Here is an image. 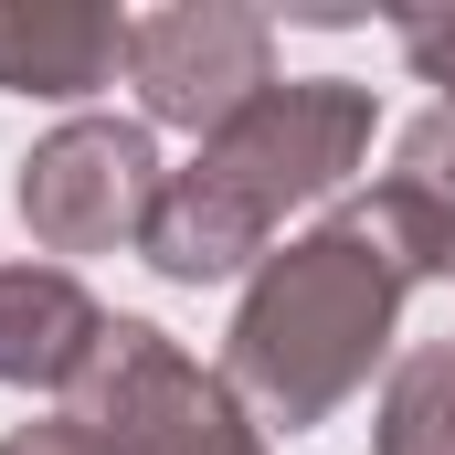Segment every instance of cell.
<instances>
[{"label": "cell", "mask_w": 455, "mask_h": 455, "mask_svg": "<svg viewBox=\"0 0 455 455\" xmlns=\"http://www.w3.org/2000/svg\"><path fill=\"white\" fill-rule=\"evenodd\" d=\"M159 191H170V170H159V138L138 116H64L53 138H32L11 212L43 254H116L148 233Z\"/></svg>", "instance_id": "cell-4"}, {"label": "cell", "mask_w": 455, "mask_h": 455, "mask_svg": "<svg viewBox=\"0 0 455 455\" xmlns=\"http://www.w3.org/2000/svg\"><path fill=\"white\" fill-rule=\"evenodd\" d=\"M0 455H107V445H96L75 413H43V424H11V435H0Z\"/></svg>", "instance_id": "cell-11"}, {"label": "cell", "mask_w": 455, "mask_h": 455, "mask_svg": "<svg viewBox=\"0 0 455 455\" xmlns=\"http://www.w3.org/2000/svg\"><path fill=\"white\" fill-rule=\"evenodd\" d=\"M371 455H455V339H413L381 381Z\"/></svg>", "instance_id": "cell-9"}, {"label": "cell", "mask_w": 455, "mask_h": 455, "mask_svg": "<svg viewBox=\"0 0 455 455\" xmlns=\"http://www.w3.org/2000/svg\"><path fill=\"white\" fill-rule=\"evenodd\" d=\"M403 64L455 107V11H413V21H403Z\"/></svg>", "instance_id": "cell-10"}, {"label": "cell", "mask_w": 455, "mask_h": 455, "mask_svg": "<svg viewBox=\"0 0 455 455\" xmlns=\"http://www.w3.org/2000/svg\"><path fill=\"white\" fill-rule=\"evenodd\" d=\"M371 138H381L371 85H349V75H275L233 127L202 138L191 170H170L159 212L138 233L148 275H170V286L254 275L275 254V223L307 212V202H329L349 170L371 159Z\"/></svg>", "instance_id": "cell-1"}, {"label": "cell", "mask_w": 455, "mask_h": 455, "mask_svg": "<svg viewBox=\"0 0 455 455\" xmlns=\"http://www.w3.org/2000/svg\"><path fill=\"white\" fill-rule=\"evenodd\" d=\"M64 413L107 455H275L265 424L233 403L223 371H202L191 349L170 339V329H148V318H107V339L75 371Z\"/></svg>", "instance_id": "cell-3"}, {"label": "cell", "mask_w": 455, "mask_h": 455, "mask_svg": "<svg viewBox=\"0 0 455 455\" xmlns=\"http://www.w3.org/2000/svg\"><path fill=\"white\" fill-rule=\"evenodd\" d=\"M127 75V11L107 0H0V96L85 107Z\"/></svg>", "instance_id": "cell-6"}, {"label": "cell", "mask_w": 455, "mask_h": 455, "mask_svg": "<svg viewBox=\"0 0 455 455\" xmlns=\"http://www.w3.org/2000/svg\"><path fill=\"white\" fill-rule=\"evenodd\" d=\"M403 297H413V275L371 243V223L329 212V223L286 233L243 275L212 371L233 381V403L265 435H307V424H329L349 392L371 381V360L403 329Z\"/></svg>", "instance_id": "cell-2"}, {"label": "cell", "mask_w": 455, "mask_h": 455, "mask_svg": "<svg viewBox=\"0 0 455 455\" xmlns=\"http://www.w3.org/2000/svg\"><path fill=\"white\" fill-rule=\"evenodd\" d=\"M127 85H138V127L212 138L275 85V21L243 11V0L127 11Z\"/></svg>", "instance_id": "cell-5"}, {"label": "cell", "mask_w": 455, "mask_h": 455, "mask_svg": "<svg viewBox=\"0 0 455 455\" xmlns=\"http://www.w3.org/2000/svg\"><path fill=\"white\" fill-rule=\"evenodd\" d=\"M360 223H371V243L424 286V275H455V107L413 116L403 127V148H392V170L349 202Z\"/></svg>", "instance_id": "cell-7"}, {"label": "cell", "mask_w": 455, "mask_h": 455, "mask_svg": "<svg viewBox=\"0 0 455 455\" xmlns=\"http://www.w3.org/2000/svg\"><path fill=\"white\" fill-rule=\"evenodd\" d=\"M107 339V307L75 265H0V381L11 392H75V371Z\"/></svg>", "instance_id": "cell-8"}]
</instances>
